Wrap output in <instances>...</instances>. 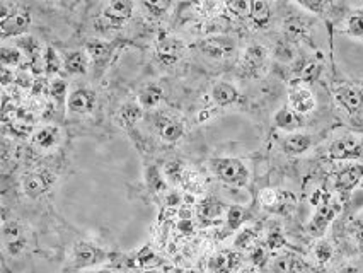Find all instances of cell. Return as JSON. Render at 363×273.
<instances>
[{
  "label": "cell",
  "instance_id": "obj_1",
  "mask_svg": "<svg viewBox=\"0 0 363 273\" xmlns=\"http://www.w3.org/2000/svg\"><path fill=\"white\" fill-rule=\"evenodd\" d=\"M109 258H113V255L108 250H104L103 246L96 245L94 241L82 239V241H77L70 247L65 268L69 272H86L89 268L96 267V264L108 262Z\"/></svg>",
  "mask_w": 363,
  "mask_h": 273
},
{
  "label": "cell",
  "instance_id": "obj_2",
  "mask_svg": "<svg viewBox=\"0 0 363 273\" xmlns=\"http://www.w3.org/2000/svg\"><path fill=\"white\" fill-rule=\"evenodd\" d=\"M314 204L318 208H315L314 216H312L309 224H307V234L314 239H323L329 225L335 222L337 213L341 212V205L329 199V196H323V199L314 201Z\"/></svg>",
  "mask_w": 363,
  "mask_h": 273
},
{
  "label": "cell",
  "instance_id": "obj_3",
  "mask_svg": "<svg viewBox=\"0 0 363 273\" xmlns=\"http://www.w3.org/2000/svg\"><path fill=\"white\" fill-rule=\"evenodd\" d=\"M213 174L218 179L232 186H246L249 182V171L246 164L235 157H218L210 162Z\"/></svg>",
  "mask_w": 363,
  "mask_h": 273
},
{
  "label": "cell",
  "instance_id": "obj_4",
  "mask_svg": "<svg viewBox=\"0 0 363 273\" xmlns=\"http://www.w3.org/2000/svg\"><path fill=\"white\" fill-rule=\"evenodd\" d=\"M29 236L28 230L19 221H4L2 225V246L4 253L11 258H19L28 251Z\"/></svg>",
  "mask_w": 363,
  "mask_h": 273
},
{
  "label": "cell",
  "instance_id": "obj_5",
  "mask_svg": "<svg viewBox=\"0 0 363 273\" xmlns=\"http://www.w3.org/2000/svg\"><path fill=\"white\" fill-rule=\"evenodd\" d=\"M269 53L263 45H249L240 57V70L246 77H261L268 67Z\"/></svg>",
  "mask_w": 363,
  "mask_h": 273
},
{
  "label": "cell",
  "instance_id": "obj_6",
  "mask_svg": "<svg viewBox=\"0 0 363 273\" xmlns=\"http://www.w3.org/2000/svg\"><path fill=\"white\" fill-rule=\"evenodd\" d=\"M57 182V176L50 173L48 169H35L29 171L23 176L21 184H23V191L28 199H40L43 196L50 188L53 186V183Z\"/></svg>",
  "mask_w": 363,
  "mask_h": 273
},
{
  "label": "cell",
  "instance_id": "obj_7",
  "mask_svg": "<svg viewBox=\"0 0 363 273\" xmlns=\"http://www.w3.org/2000/svg\"><path fill=\"white\" fill-rule=\"evenodd\" d=\"M329 159L333 161H354L363 157V140L354 135H343L336 138L328 149Z\"/></svg>",
  "mask_w": 363,
  "mask_h": 273
},
{
  "label": "cell",
  "instance_id": "obj_8",
  "mask_svg": "<svg viewBox=\"0 0 363 273\" xmlns=\"http://www.w3.org/2000/svg\"><path fill=\"white\" fill-rule=\"evenodd\" d=\"M244 267V255L238 250H220L206 262L208 273H238Z\"/></svg>",
  "mask_w": 363,
  "mask_h": 273
},
{
  "label": "cell",
  "instance_id": "obj_9",
  "mask_svg": "<svg viewBox=\"0 0 363 273\" xmlns=\"http://www.w3.org/2000/svg\"><path fill=\"white\" fill-rule=\"evenodd\" d=\"M166 263L162 260V256H159L152 250L150 246H143L142 250H138L137 253H132L125 258L120 260L118 267L121 268H130V270H138V272H145V270H157L159 267Z\"/></svg>",
  "mask_w": 363,
  "mask_h": 273
},
{
  "label": "cell",
  "instance_id": "obj_10",
  "mask_svg": "<svg viewBox=\"0 0 363 273\" xmlns=\"http://www.w3.org/2000/svg\"><path fill=\"white\" fill-rule=\"evenodd\" d=\"M272 273H311L312 267L306 258L295 251H281L269 262Z\"/></svg>",
  "mask_w": 363,
  "mask_h": 273
},
{
  "label": "cell",
  "instance_id": "obj_11",
  "mask_svg": "<svg viewBox=\"0 0 363 273\" xmlns=\"http://www.w3.org/2000/svg\"><path fill=\"white\" fill-rule=\"evenodd\" d=\"M198 48L201 50L208 57L217 58V60H223V58H229L235 53V40L225 35H217V36H208L203 41H200Z\"/></svg>",
  "mask_w": 363,
  "mask_h": 273
},
{
  "label": "cell",
  "instance_id": "obj_12",
  "mask_svg": "<svg viewBox=\"0 0 363 273\" xmlns=\"http://www.w3.org/2000/svg\"><path fill=\"white\" fill-rule=\"evenodd\" d=\"M155 50H157V57L160 58V62L171 65L176 64L184 55V43L181 38L171 35V33H160L157 43H155Z\"/></svg>",
  "mask_w": 363,
  "mask_h": 273
},
{
  "label": "cell",
  "instance_id": "obj_13",
  "mask_svg": "<svg viewBox=\"0 0 363 273\" xmlns=\"http://www.w3.org/2000/svg\"><path fill=\"white\" fill-rule=\"evenodd\" d=\"M335 98L341 108L345 109L348 115H360L363 111V89L358 86H352V84H346V86L337 87L335 92Z\"/></svg>",
  "mask_w": 363,
  "mask_h": 273
},
{
  "label": "cell",
  "instance_id": "obj_14",
  "mask_svg": "<svg viewBox=\"0 0 363 273\" xmlns=\"http://www.w3.org/2000/svg\"><path fill=\"white\" fill-rule=\"evenodd\" d=\"M289 104L297 115H309L315 109V98L309 87L294 82L289 89Z\"/></svg>",
  "mask_w": 363,
  "mask_h": 273
},
{
  "label": "cell",
  "instance_id": "obj_15",
  "mask_svg": "<svg viewBox=\"0 0 363 273\" xmlns=\"http://www.w3.org/2000/svg\"><path fill=\"white\" fill-rule=\"evenodd\" d=\"M29 24H31V14L28 11L16 9L7 19L0 23V38L7 40L9 36H19L28 31Z\"/></svg>",
  "mask_w": 363,
  "mask_h": 273
},
{
  "label": "cell",
  "instance_id": "obj_16",
  "mask_svg": "<svg viewBox=\"0 0 363 273\" xmlns=\"http://www.w3.org/2000/svg\"><path fill=\"white\" fill-rule=\"evenodd\" d=\"M363 179V164H352V166H346L345 169H341L336 174L335 179V188L343 199L350 195L354 190L358 183Z\"/></svg>",
  "mask_w": 363,
  "mask_h": 273
},
{
  "label": "cell",
  "instance_id": "obj_17",
  "mask_svg": "<svg viewBox=\"0 0 363 273\" xmlns=\"http://www.w3.org/2000/svg\"><path fill=\"white\" fill-rule=\"evenodd\" d=\"M67 108L77 115H87L96 108V94L87 87H79L72 91L67 99Z\"/></svg>",
  "mask_w": 363,
  "mask_h": 273
},
{
  "label": "cell",
  "instance_id": "obj_18",
  "mask_svg": "<svg viewBox=\"0 0 363 273\" xmlns=\"http://www.w3.org/2000/svg\"><path fill=\"white\" fill-rule=\"evenodd\" d=\"M31 140L35 147L40 150H45V152H50L55 147L60 144L62 133L60 128L55 127V125H45V127L38 128L35 133L31 135Z\"/></svg>",
  "mask_w": 363,
  "mask_h": 273
},
{
  "label": "cell",
  "instance_id": "obj_19",
  "mask_svg": "<svg viewBox=\"0 0 363 273\" xmlns=\"http://www.w3.org/2000/svg\"><path fill=\"white\" fill-rule=\"evenodd\" d=\"M133 2H126V0H118V2H109L106 7H104L103 16L104 19L109 21L115 26H120L132 18L133 12Z\"/></svg>",
  "mask_w": 363,
  "mask_h": 273
},
{
  "label": "cell",
  "instance_id": "obj_20",
  "mask_svg": "<svg viewBox=\"0 0 363 273\" xmlns=\"http://www.w3.org/2000/svg\"><path fill=\"white\" fill-rule=\"evenodd\" d=\"M312 144H314V140H312L311 135L295 132L289 133V135L281 140V149H284V152L289 155H302L311 149Z\"/></svg>",
  "mask_w": 363,
  "mask_h": 273
},
{
  "label": "cell",
  "instance_id": "obj_21",
  "mask_svg": "<svg viewBox=\"0 0 363 273\" xmlns=\"http://www.w3.org/2000/svg\"><path fill=\"white\" fill-rule=\"evenodd\" d=\"M159 133L164 142L172 144V142H177L184 135V123L176 116L166 115L159 120Z\"/></svg>",
  "mask_w": 363,
  "mask_h": 273
},
{
  "label": "cell",
  "instance_id": "obj_22",
  "mask_svg": "<svg viewBox=\"0 0 363 273\" xmlns=\"http://www.w3.org/2000/svg\"><path fill=\"white\" fill-rule=\"evenodd\" d=\"M273 121H275L277 128L284 130V132H289V133H295V130L301 128L302 125L298 115L290 106H284L278 109L275 116H273Z\"/></svg>",
  "mask_w": 363,
  "mask_h": 273
},
{
  "label": "cell",
  "instance_id": "obj_23",
  "mask_svg": "<svg viewBox=\"0 0 363 273\" xmlns=\"http://www.w3.org/2000/svg\"><path fill=\"white\" fill-rule=\"evenodd\" d=\"M223 213H225V205L220 200L215 199V196H206L198 205V217L203 218L206 222L218 221Z\"/></svg>",
  "mask_w": 363,
  "mask_h": 273
},
{
  "label": "cell",
  "instance_id": "obj_24",
  "mask_svg": "<svg viewBox=\"0 0 363 273\" xmlns=\"http://www.w3.org/2000/svg\"><path fill=\"white\" fill-rule=\"evenodd\" d=\"M259 234L261 230L256 225H246V228H242L234 238V250L240 251V253L242 251H251L257 245V241H259Z\"/></svg>",
  "mask_w": 363,
  "mask_h": 273
},
{
  "label": "cell",
  "instance_id": "obj_25",
  "mask_svg": "<svg viewBox=\"0 0 363 273\" xmlns=\"http://www.w3.org/2000/svg\"><path fill=\"white\" fill-rule=\"evenodd\" d=\"M249 218V212L240 205H232V207L227 210L225 216V229H223V236H229V234L235 233V230H240L246 224Z\"/></svg>",
  "mask_w": 363,
  "mask_h": 273
},
{
  "label": "cell",
  "instance_id": "obj_26",
  "mask_svg": "<svg viewBox=\"0 0 363 273\" xmlns=\"http://www.w3.org/2000/svg\"><path fill=\"white\" fill-rule=\"evenodd\" d=\"M212 99L218 106H229L239 101V91L229 82H218L212 89Z\"/></svg>",
  "mask_w": 363,
  "mask_h": 273
},
{
  "label": "cell",
  "instance_id": "obj_27",
  "mask_svg": "<svg viewBox=\"0 0 363 273\" xmlns=\"http://www.w3.org/2000/svg\"><path fill=\"white\" fill-rule=\"evenodd\" d=\"M335 255V246H333V243L328 241V239H315V243L312 245V258L315 260V263H318L319 267H326L328 263H331Z\"/></svg>",
  "mask_w": 363,
  "mask_h": 273
},
{
  "label": "cell",
  "instance_id": "obj_28",
  "mask_svg": "<svg viewBox=\"0 0 363 273\" xmlns=\"http://www.w3.org/2000/svg\"><path fill=\"white\" fill-rule=\"evenodd\" d=\"M89 55L86 52H72L65 57L63 60V69L67 70V74L70 75H79L86 74L89 67Z\"/></svg>",
  "mask_w": 363,
  "mask_h": 273
},
{
  "label": "cell",
  "instance_id": "obj_29",
  "mask_svg": "<svg viewBox=\"0 0 363 273\" xmlns=\"http://www.w3.org/2000/svg\"><path fill=\"white\" fill-rule=\"evenodd\" d=\"M86 53L94 64L104 65L108 62L109 53H111V46L101 40H91L86 46Z\"/></svg>",
  "mask_w": 363,
  "mask_h": 273
},
{
  "label": "cell",
  "instance_id": "obj_30",
  "mask_svg": "<svg viewBox=\"0 0 363 273\" xmlns=\"http://www.w3.org/2000/svg\"><path fill=\"white\" fill-rule=\"evenodd\" d=\"M142 111L143 109L138 103H126L120 108L118 121H120V125H123V127H132V125H135L142 118Z\"/></svg>",
  "mask_w": 363,
  "mask_h": 273
},
{
  "label": "cell",
  "instance_id": "obj_31",
  "mask_svg": "<svg viewBox=\"0 0 363 273\" xmlns=\"http://www.w3.org/2000/svg\"><path fill=\"white\" fill-rule=\"evenodd\" d=\"M160 99H162V89L157 84H149L138 94V104L142 108H155L160 103Z\"/></svg>",
  "mask_w": 363,
  "mask_h": 273
},
{
  "label": "cell",
  "instance_id": "obj_32",
  "mask_svg": "<svg viewBox=\"0 0 363 273\" xmlns=\"http://www.w3.org/2000/svg\"><path fill=\"white\" fill-rule=\"evenodd\" d=\"M181 184H183V188L188 193H196V195H200V193L205 191L203 178H201L196 171L184 169L183 178H181Z\"/></svg>",
  "mask_w": 363,
  "mask_h": 273
},
{
  "label": "cell",
  "instance_id": "obj_33",
  "mask_svg": "<svg viewBox=\"0 0 363 273\" xmlns=\"http://www.w3.org/2000/svg\"><path fill=\"white\" fill-rule=\"evenodd\" d=\"M264 246L268 247L269 251H278V250H281V247L286 246V238L284 234V229H281L280 225L273 224L272 228L268 229Z\"/></svg>",
  "mask_w": 363,
  "mask_h": 273
},
{
  "label": "cell",
  "instance_id": "obj_34",
  "mask_svg": "<svg viewBox=\"0 0 363 273\" xmlns=\"http://www.w3.org/2000/svg\"><path fill=\"white\" fill-rule=\"evenodd\" d=\"M272 16V6L268 2H251V19L257 26H264Z\"/></svg>",
  "mask_w": 363,
  "mask_h": 273
},
{
  "label": "cell",
  "instance_id": "obj_35",
  "mask_svg": "<svg viewBox=\"0 0 363 273\" xmlns=\"http://www.w3.org/2000/svg\"><path fill=\"white\" fill-rule=\"evenodd\" d=\"M21 58H23V53H21L19 48H14V46H2V50H0V62H2V67H6V69L18 67L21 64Z\"/></svg>",
  "mask_w": 363,
  "mask_h": 273
},
{
  "label": "cell",
  "instance_id": "obj_36",
  "mask_svg": "<svg viewBox=\"0 0 363 273\" xmlns=\"http://www.w3.org/2000/svg\"><path fill=\"white\" fill-rule=\"evenodd\" d=\"M249 260H251L252 267L263 268L269 262V250L264 245H256L249 251Z\"/></svg>",
  "mask_w": 363,
  "mask_h": 273
},
{
  "label": "cell",
  "instance_id": "obj_37",
  "mask_svg": "<svg viewBox=\"0 0 363 273\" xmlns=\"http://www.w3.org/2000/svg\"><path fill=\"white\" fill-rule=\"evenodd\" d=\"M348 233H350V238H352L353 245L357 246V250L363 253V213L360 217L353 218L352 224H350L348 228Z\"/></svg>",
  "mask_w": 363,
  "mask_h": 273
},
{
  "label": "cell",
  "instance_id": "obj_38",
  "mask_svg": "<svg viewBox=\"0 0 363 273\" xmlns=\"http://www.w3.org/2000/svg\"><path fill=\"white\" fill-rule=\"evenodd\" d=\"M259 204L263 205L264 208H278L281 204H284V195L275 190H263L259 193Z\"/></svg>",
  "mask_w": 363,
  "mask_h": 273
},
{
  "label": "cell",
  "instance_id": "obj_39",
  "mask_svg": "<svg viewBox=\"0 0 363 273\" xmlns=\"http://www.w3.org/2000/svg\"><path fill=\"white\" fill-rule=\"evenodd\" d=\"M225 9L238 18H251V2L246 0H230L225 4Z\"/></svg>",
  "mask_w": 363,
  "mask_h": 273
},
{
  "label": "cell",
  "instance_id": "obj_40",
  "mask_svg": "<svg viewBox=\"0 0 363 273\" xmlns=\"http://www.w3.org/2000/svg\"><path fill=\"white\" fill-rule=\"evenodd\" d=\"M227 28H229V21L223 19L222 16H217V18H212V19H206V23L203 24V31L208 33V35L212 33V36L222 35Z\"/></svg>",
  "mask_w": 363,
  "mask_h": 273
},
{
  "label": "cell",
  "instance_id": "obj_41",
  "mask_svg": "<svg viewBox=\"0 0 363 273\" xmlns=\"http://www.w3.org/2000/svg\"><path fill=\"white\" fill-rule=\"evenodd\" d=\"M50 91H52L55 103H57L58 106H62V104L69 99V96H67V84L63 82L62 79H55L52 82V87H50Z\"/></svg>",
  "mask_w": 363,
  "mask_h": 273
},
{
  "label": "cell",
  "instance_id": "obj_42",
  "mask_svg": "<svg viewBox=\"0 0 363 273\" xmlns=\"http://www.w3.org/2000/svg\"><path fill=\"white\" fill-rule=\"evenodd\" d=\"M45 67H46V70H48L50 74H57L58 70H60L62 62H60V58H58V55H57V52H55L53 48L46 50Z\"/></svg>",
  "mask_w": 363,
  "mask_h": 273
},
{
  "label": "cell",
  "instance_id": "obj_43",
  "mask_svg": "<svg viewBox=\"0 0 363 273\" xmlns=\"http://www.w3.org/2000/svg\"><path fill=\"white\" fill-rule=\"evenodd\" d=\"M18 43H19V48H23L24 53L29 55V57H33V58L36 57L38 50H40V45H38V41L35 40V38H31V36L21 38Z\"/></svg>",
  "mask_w": 363,
  "mask_h": 273
},
{
  "label": "cell",
  "instance_id": "obj_44",
  "mask_svg": "<svg viewBox=\"0 0 363 273\" xmlns=\"http://www.w3.org/2000/svg\"><path fill=\"white\" fill-rule=\"evenodd\" d=\"M169 6H171L169 2H145L143 4V9L149 11L152 16H155V18H160L162 14H166Z\"/></svg>",
  "mask_w": 363,
  "mask_h": 273
},
{
  "label": "cell",
  "instance_id": "obj_45",
  "mask_svg": "<svg viewBox=\"0 0 363 273\" xmlns=\"http://www.w3.org/2000/svg\"><path fill=\"white\" fill-rule=\"evenodd\" d=\"M275 55L278 58H280V60H290V58L294 57V52L292 50H290V46L289 45H285V43H280L277 46V52H275Z\"/></svg>",
  "mask_w": 363,
  "mask_h": 273
},
{
  "label": "cell",
  "instance_id": "obj_46",
  "mask_svg": "<svg viewBox=\"0 0 363 273\" xmlns=\"http://www.w3.org/2000/svg\"><path fill=\"white\" fill-rule=\"evenodd\" d=\"M318 74H319V67L314 65V64H311V65H307L306 69H303L302 77H303V81L311 82V81H314L315 77H318Z\"/></svg>",
  "mask_w": 363,
  "mask_h": 273
},
{
  "label": "cell",
  "instance_id": "obj_47",
  "mask_svg": "<svg viewBox=\"0 0 363 273\" xmlns=\"http://www.w3.org/2000/svg\"><path fill=\"white\" fill-rule=\"evenodd\" d=\"M336 273H362V268L357 263H345L337 268Z\"/></svg>",
  "mask_w": 363,
  "mask_h": 273
},
{
  "label": "cell",
  "instance_id": "obj_48",
  "mask_svg": "<svg viewBox=\"0 0 363 273\" xmlns=\"http://www.w3.org/2000/svg\"><path fill=\"white\" fill-rule=\"evenodd\" d=\"M11 79L14 81V75H11V69H6V67H2V84H4V86H7V84L11 82Z\"/></svg>",
  "mask_w": 363,
  "mask_h": 273
},
{
  "label": "cell",
  "instance_id": "obj_49",
  "mask_svg": "<svg viewBox=\"0 0 363 273\" xmlns=\"http://www.w3.org/2000/svg\"><path fill=\"white\" fill-rule=\"evenodd\" d=\"M238 273H259V268L252 267V264H249V267H242Z\"/></svg>",
  "mask_w": 363,
  "mask_h": 273
},
{
  "label": "cell",
  "instance_id": "obj_50",
  "mask_svg": "<svg viewBox=\"0 0 363 273\" xmlns=\"http://www.w3.org/2000/svg\"><path fill=\"white\" fill-rule=\"evenodd\" d=\"M82 273H115V272L109 270V268H98V270H86Z\"/></svg>",
  "mask_w": 363,
  "mask_h": 273
},
{
  "label": "cell",
  "instance_id": "obj_51",
  "mask_svg": "<svg viewBox=\"0 0 363 273\" xmlns=\"http://www.w3.org/2000/svg\"><path fill=\"white\" fill-rule=\"evenodd\" d=\"M176 273H200V272H196V270H191V268H184V270H177Z\"/></svg>",
  "mask_w": 363,
  "mask_h": 273
},
{
  "label": "cell",
  "instance_id": "obj_52",
  "mask_svg": "<svg viewBox=\"0 0 363 273\" xmlns=\"http://www.w3.org/2000/svg\"><path fill=\"white\" fill-rule=\"evenodd\" d=\"M138 273H164V272H160V270H145V272H138Z\"/></svg>",
  "mask_w": 363,
  "mask_h": 273
}]
</instances>
